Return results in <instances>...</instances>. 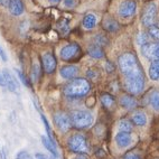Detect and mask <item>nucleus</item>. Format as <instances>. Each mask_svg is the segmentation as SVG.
<instances>
[{"label":"nucleus","instance_id":"nucleus-10","mask_svg":"<svg viewBox=\"0 0 159 159\" xmlns=\"http://www.w3.org/2000/svg\"><path fill=\"white\" fill-rule=\"evenodd\" d=\"M42 62H43V68L45 73L47 74H52L54 73L55 70H56L57 66V62H56V57L54 54L52 53H45L42 57Z\"/></svg>","mask_w":159,"mask_h":159},{"label":"nucleus","instance_id":"nucleus-18","mask_svg":"<svg viewBox=\"0 0 159 159\" xmlns=\"http://www.w3.org/2000/svg\"><path fill=\"white\" fill-rule=\"evenodd\" d=\"M82 24L84 28L91 30L97 26V16L94 14H86L84 16V18H83Z\"/></svg>","mask_w":159,"mask_h":159},{"label":"nucleus","instance_id":"nucleus-13","mask_svg":"<svg viewBox=\"0 0 159 159\" xmlns=\"http://www.w3.org/2000/svg\"><path fill=\"white\" fill-rule=\"evenodd\" d=\"M79 72V67L75 65H65L61 67L60 70V74L63 79L65 80H72L75 77V75Z\"/></svg>","mask_w":159,"mask_h":159},{"label":"nucleus","instance_id":"nucleus-35","mask_svg":"<svg viewBox=\"0 0 159 159\" xmlns=\"http://www.w3.org/2000/svg\"><path fill=\"white\" fill-rule=\"evenodd\" d=\"M0 5L3 7H8L9 5V0H0Z\"/></svg>","mask_w":159,"mask_h":159},{"label":"nucleus","instance_id":"nucleus-19","mask_svg":"<svg viewBox=\"0 0 159 159\" xmlns=\"http://www.w3.org/2000/svg\"><path fill=\"white\" fill-rule=\"evenodd\" d=\"M102 25H103V28H104L105 30L110 31V33H113V31H116L119 29V24H118V21L111 17L104 18Z\"/></svg>","mask_w":159,"mask_h":159},{"label":"nucleus","instance_id":"nucleus-24","mask_svg":"<svg viewBox=\"0 0 159 159\" xmlns=\"http://www.w3.org/2000/svg\"><path fill=\"white\" fill-rule=\"evenodd\" d=\"M101 103L107 109H111L114 105V99L110 94H103L101 95Z\"/></svg>","mask_w":159,"mask_h":159},{"label":"nucleus","instance_id":"nucleus-38","mask_svg":"<svg viewBox=\"0 0 159 159\" xmlns=\"http://www.w3.org/2000/svg\"><path fill=\"white\" fill-rule=\"evenodd\" d=\"M49 1H51L52 3H57V2H60L61 0H49Z\"/></svg>","mask_w":159,"mask_h":159},{"label":"nucleus","instance_id":"nucleus-37","mask_svg":"<svg viewBox=\"0 0 159 159\" xmlns=\"http://www.w3.org/2000/svg\"><path fill=\"white\" fill-rule=\"evenodd\" d=\"M74 159H88L85 156H83V155H79V156H76Z\"/></svg>","mask_w":159,"mask_h":159},{"label":"nucleus","instance_id":"nucleus-3","mask_svg":"<svg viewBox=\"0 0 159 159\" xmlns=\"http://www.w3.org/2000/svg\"><path fill=\"white\" fill-rule=\"evenodd\" d=\"M71 122L72 125L77 129H85L93 123V116L91 112L84 110H77L72 112L71 116Z\"/></svg>","mask_w":159,"mask_h":159},{"label":"nucleus","instance_id":"nucleus-17","mask_svg":"<svg viewBox=\"0 0 159 159\" xmlns=\"http://www.w3.org/2000/svg\"><path fill=\"white\" fill-rule=\"evenodd\" d=\"M131 119H132V122L138 127H143L147 123V116L142 111H134Z\"/></svg>","mask_w":159,"mask_h":159},{"label":"nucleus","instance_id":"nucleus-21","mask_svg":"<svg viewBox=\"0 0 159 159\" xmlns=\"http://www.w3.org/2000/svg\"><path fill=\"white\" fill-rule=\"evenodd\" d=\"M149 77L152 81H159V60L153 61L149 66Z\"/></svg>","mask_w":159,"mask_h":159},{"label":"nucleus","instance_id":"nucleus-25","mask_svg":"<svg viewBox=\"0 0 159 159\" xmlns=\"http://www.w3.org/2000/svg\"><path fill=\"white\" fill-rule=\"evenodd\" d=\"M40 75V67L38 63H34L31 66V73H30V81L31 82H37Z\"/></svg>","mask_w":159,"mask_h":159},{"label":"nucleus","instance_id":"nucleus-30","mask_svg":"<svg viewBox=\"0 0 159 159\" xmlns=\"http://www.w3.org/2000/svg\"><path fill=\"white\" fill-rule=\"evenodd\" d=\"M60 29L62 31V34H67L68 30H70V26H68V21L65 19L62 20V23L60 25Z\"/></svg>","mask_w":159,"mask_h":159},{"label":"nucleus","instance_id":"nucleus-23","mask_svg":"<svg viewBox=\"0 0 159 159\" xmlns=\"http://www.w3.org/2000/svg\"><path fill=\"white\" fill-rule=\"evenodd\" d=\"M149 103H150L151 108L155 111L159 112V91H152L150 94V98H149Z\"/></svg>","mask_w":159,"mask_h":159},{"label":"nucleus","instance_id":"nucleus-33","mask_svg":"<svg viewBox=\"0 0 159 159\" xmlns=\"http://www.w3.org/2000/svg\"><path fill=\"white\" fill-rule=\"evenodd\" d=\"M123 159H141L139 155H137L134 152H127L123 156Z\"/></svg>","mask_w":159,"mask_h":159},{"label":"nucleus","instance_id":"nucleus-1","mask_svg":"<svg viewBox=\"0 0 159 159\" xmlns=\"http://www.w3.org/2000/svg\"><path fill=\"white\" fill-rule=\"evenodd\" d=\"M118 65L123 77L125 89L131 95L141 93L145 88V75L137 56L132 53H125L118 58Z\"/></svg>","mask_w":159,"mask_h":159},{"label":"nucleus","instance_id":"nucleus-28","mask_svg":"<svg viewBox=\"0 0 159 159\" xmlns=\"http://www.w3.org/2000/svg\"><path fill=\"white\" fill-rule=\"evenodd\" d=\"M107 43H108V39H107L105 36H103L102 34L95 35V37H94V44H97V45L102 47L103 45H107Z\"/></svg>","mask_w":159,"mask_h":159},{"label":"nucleus","instance_id":"nucleus-31","mask_svg":"<svg viewBox=\"0 0 159 159\" xmlns=\"http://www.w3.org/2000/svg\"><path fill=\"white\" fill-rule=\"evenodd\" d=\"M16 159H33V157H31L27 151L21 150L16 155Z\"/></svg>","mask_w":159,"mask_h":159},{"label":"nucleus","instance_id":"nucleus-36","mask_svg":"<svg viewBox=\"0 0 159 159\" xmlns=\"http://www.w3.org/2000/svg\"><path fill=\"white\" fill-rule=\"evenodd\" d=\"M0 85L5 86V80L2 77V73H0Z\"/></svg>","mask_w":159,"mask_h":159},{"label":"nucleus","instance_id":"nucleus-5","mask_svg":"<svg viewBox=\"0 0 159 159\" xmlns=\"http://www.w3.org/2000/svg\"><path fill=\"white\" fill-rule=\"evenodd\" d=\"M81 47H80L77 44L72 43V44H67L66 46H64L62 49H61L60 56L63 61L65 62H71V61L76 60L77 57L81 55Z\"/></svg>","mask_w":159,"mask_h":159},{"label":"nucleus","instance_id":"nucleus-4","mask_svg":"<svg viewBox=\"0 0 159 159\" xmlns=\"http://www.w3.org/2000/svg\"><path fill=\"white\" fill-rule=\"evenodd\" d=\"M67 146L70 148V150L75 153H79V155L89 152L88 141H86L85 137L82 136V134H73L68 139Z\"/></svg>","mask_w":159,"mask_h":159},{"label":"nucleus","instance_id":"nucleus-7","mask_svg":"<svg viewBox=\"0 0 159 159\" xmlns=\"http://www.w3.org/2000/svg\"><path fill=\"white\" fill-rule=\"evenodd\" d=\"M137 12V2L134 0H125L120 3L118 15L121 18H129Z\"/></svg>","mask_w":159,"mask_h":159},{"label":"nucleus","instance_id":"nucleus-22","mask_svg":"<svg viewBox=\"0 0 159 159\" xmlns=\"http://www.w3.org/2000/svg\"><path fill=\"white\" fill-rule=\"evenodd\" d=\"M147 35L149 37V40L152 42H159V27L156 25H151L148 27Z\"/></svg>","mask_w":159,"mask_h":159},{"label":"nucleus","instance_id":"nucleus-27","mask_svg":"<svg viewBox=\"0 0 159 159\" xmlns=\"http://www.w3.org/2000/svg\"><path fill=\"white\" fill-rule=\"evenodd\" d=\"M150 40H149V37H148L147 33H140L139 35H138V37H137V43L139 44L140 46L145 45V44L149 43Z\"/></svg>","mask_w":159,"mask_h":159},{"label":"nucleus","instance_id":"nucleus-8","mask_svg":"<svg viewBox=\"0 0 159 159\" xmlns=\"http://www.w3.org/2000/svg\"><path fill=\"white\" fill-rule=\"evenodd\" d=\"M141 52L143 56L150 61L159 60V42H149L141 46Z\"/></svg>","mask_w":159,"mask_h":159},{"label":"nucleus","instance_id":"nucleus-14","mask_svg":"<svg viewBox=\"0 0 159 159\" xmlns=\"http://www.w3.org/2000/svg\"><path fill=\"white\" fill-rule=\"evenodd\" d=\"M8 9L10 14L14 16H19L24 12L23 0H9Z\"/></svg>","mask_w":159,"mask_h":159},{"label":"nucleus","instance_id":"nucleus-15","mask_svg":"<svg viewBox=\"0 0 159 159\" xmlns=\"http://www.w3.org/2000/svg\"><path fill=\"white\" fill-rule=\"evenodd\" d=\"M119 103L123 109H127V110H131V109L136 108L137 104H138V102L134 98V95H128V94L122 95V97L120 98Z\"/></svg>","mask_w":159,"mask_h":159},{"label":"nucleus","instance_id":"nucleus-32","mask_svg":"<svg viewBox=\"0 0 159 159\" xmlns=\"http://www.w3.org/2000/svg\"><path fill=\"white\" fill-rule=\"evenodd\" d=\"M79 0H64V6L66 8H74L75 6H77Z\"/></svg>","mask_w":159,"mask_h":159},{"label":"nucleus","instance_id":"nucleus-16","mask_svg":"<svg viewBox=\"0 0 159 159\" xmlns=\"http://www.w3.org/2000/svg\"><path fill=\"white\" fill-rule=\"evenodd\" d=\"M88 53L89 55L93 58H97V60H101L104 57V52H103V48L101 46L97 45V44H92V45L89 46L88 48Z\"/></svg>","mask_w":159,"mask_h":159},{"label":"nucleus","instance_id":"nucleus-9","mask_svg":"<svg viewBox=\"0 0 159 159\" xmlns=\"http://www.w3.org/2000/svg\"><path fill=\"white\" fill-rule=\"evenodd\" d=\"M54 123L57 127V129L62 132H67L72 125L70 116H67L64 112H61V111L54 114Z\"/></svg>","mask_w":159,"mask_h":159},{"label":"nucleus","instance_id":"nucleus-26","mask_svg":"<svg viewBox=\"0 0 159 159\" xmlns=\"http://www.w3.org/2000/svg\"><path fill=\"white\" fill-rule=\"evenodd\" d=\"M119 130H120V132H131V130H132V125L129 122L128 120H125V119L120 120Z\"/></svg>","mask_w":159,"mask_h":159},{"label":"nucleus","instance_id":"nucleus-29","mask_svg":"<svg viewBox=\"0 0 159 159\" xmlns=\"http://www.w3.org/2000/svg\"><path fill=\"white\" fill-rule=\"evenodd\" d=\"M16 73H17V75L19 76V80L21 81V83H23L24 85L27 86V88H30V82H29V80L25 76V74L20 71V70H16Z\"/></svg>","mask_w":159,"mask_h":159},{"label":"nucleus","instance_id":"nucleus-6","mask_svg":"<svg viewBox=\"0 0 159 159\" xmlns=\"http://www.w3.org/2000/svg\"><path fill=\"white\" fill-rule=\"evenodd\" d=\"M157 12H158V7L155 2L148 3L147 6L145 7V10H143V14H142L141 17V23L146 27H149V26L153 25L155 20L157 17Z\"/></svg>","mask_w":159,"mask_h":159},{"label":"nucleus","instance_id":"nucleus-20","mask_svg":"<svg viewBox=\"0 0 159 159\" xmlns=\"http://www.w3.org/2000/svg\"><path fill=\"white\" fill-rule=\"evenodd\" d=\"M42 142H43L44 147L47 149V150L49 151V152L53 155V157H55V158H57L58 157V152H57V149H56V145L55 143H53V142L49 140V138H47V137L45 136H42Z\"/></svg>","mask_w":159,"mask_h":159},{"label":"nucleus","instance_id":"nucleus-11","mask_svg":"<svg viewBox=\"0 0 159 159\" xmlns=\"http://www.w3.org/2000/svg\"><path fill=\"white\" fill-rule=\"evenodd\" d=\"M2 77L5 80V86L8 88L9 91L14 92V93L19 92V84L8 70H3L2 71Z\"/></svg>","mask_w":159,"mask_h":159},{"label":"nucleus","instance_id":"nucleus-12","mask_svg":"<svg viewBox=\"0 0 159 159\" xmlns=\"http://www.w3.org/2000/svg\"><path fill=\"white\" fill-rule=\"evenodd\" d=\"M132 137L130 132H119L116 136V142L119 148H127L131 145Z\"/></svg>","mask_w":159,"mask_h":159},{"label":"nucleus","instance_id":"nucleus-2","mask_svg":"<svg viewBox=\"0 0 159 159\" xmlns=\"http://www.w3.org/2000/svg\"><path fill=\"white\" fill-rule=\"evenodd\" d=\"M90 90H91V85L89 81L79 77V79H73L66 84L64 88V95L71 99H76V98L85 97L90 92Z\"/></svg>","mask_w":159,"mask_h":159},{"label":"nucleus","instance_id":"nucleus-34","mask_svg":"<svg viewBox=\"0 0 159 159\" xmlns=\"http://www.w3.org/2000/svg\"><path fill=\"white\" fill-rule=\"evenodd\" d=\"M0 57H1V60L3 61V62H6L7 61V54H6V52H5V49L0 46Z\"/></svg>","mask_w":159,"mask_h":159}]
</instances>
